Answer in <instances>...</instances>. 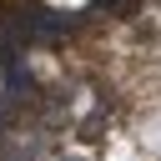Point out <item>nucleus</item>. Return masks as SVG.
<instances>
[{"label": "nucleus", "instance_id": "obj_1", "mask_svg": "<svg viewBox=\"0 0 161 161\" xmlns=\"http://www.w3.org/2000/svg\"><path fill=\"white\" fill-rule=\"evenodd\" d=\"M75 161H80V156H75Z\"/></svg>", "mask_w": 161, "mask_h": 161}]
</instances>
